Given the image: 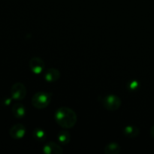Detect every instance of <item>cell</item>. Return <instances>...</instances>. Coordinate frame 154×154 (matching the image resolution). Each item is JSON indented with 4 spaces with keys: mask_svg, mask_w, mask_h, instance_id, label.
Listing matches in <instances>:
<instances>
[{
    "mask_svg": "<svg viewBox=\"0 0 154 154\" xmlns=\"http://www.w3.org/2000/svg\"><path fill=\"white\" fill-rule=\"evenodd\" d=\"M77 114L67 107H61L55 113V120L59 126L64 129H71L77 123Z\"/></svg>",
    "mask_w": 154,
    "mask_h": 154,
    "instance_id": "obj_1",
    "label": "cell"
},
{
    "mask_svg": "<svg viewBox=\"0 0 154 154\" xmlns=\"http://www.w3.org/2000/svg\"><path fill=\"white\" fill-rule=\"evenodd\" d=\"M52 99V94L45 92L35 93L32 98V104L38 109H44L50 105Z\"/></svg>",
    "mask_w": 154,
    "mask_h": 154,
    "instance_id": "obj_2",
    "label": "cell"
},
{
    "mask_svg": "<svg viewBox=\"0 0 154 154\" xmlns=\"http://www.w3.org/2000/svg\"><path fill=\"white\" fill-rule=\"evenodd\" d=\"M102 103L107 110L114 111L118 110L121 106V100L115 95H108L102 98Z\"/></svg>",
    "mask_w": 154,
    "mask_h": 154,
    "instance_id": "obj_3",
    "label": "cell"
},
{
    "mask_svg": "<svg viewBox=\"0 0 154 154\" xmlns=\"http://www.w3.org/2000/svg\"><path fill=\"white\" fill-rule=\"evenodd\" d=\"M11 98L16 101H21L26 96V88L22 83H16L11 89Z\"/></svg>",
    "mask_w": 154,
    "mask_h": 154,
    "instance_id": "obj_4",
    "label": "cell"
},
{
    "mask_svg": "<svg viewBox=\"0 0 154 154\" xmlns=\"http://www.w3.org/2000/svg\"><path fill=\"white\" fill-rule=\"evenodd\" d=\"M29 66L33 73L38 75L42 73L45 67V63L42 59L39 57H33L29 60Z\"/></svg>",
    "mask_w": 154,
    "mask_h": 154,
    "instance_id": "obj_5",
    "label": "cell"
},
{
    "mask_svg": "<svg viewBox=\"0 0 154 154\" xmlns=\"http://www.w3.org/2000/svg\"><path fill=\"white\" fill-rule=\"evenodd\" d=\"M10 136L14 139H20L25 136L26 134V128L23 125L20 123L15 124L11 128L9 131Z\"/></svg>",
    "mask_w": 154,
    "mask_h": 154,
    "instance_id": "obj_6",
    "label": "cell"
},
{
    "mask_svg": "<svg viewBox=\"0 0 154 154\" xmlns=\"http://www.w3.org/2000/svg\"><path fill=\"white\" fill-rule=\"evenodd\" d=\"M63 151V149L60 145L51 141L44 146V152L47 154H62Z\"/></svg>",
    "mask_w": 154,
    "mask_h": 154,
    "instance_id": "obj_7",
    "label": "cell"
},
{
    "mask_svg": "<svg viewBox=\"0 0 154 154\" xmlns=\"http://www.w3.org/2000/svg\"><path fill=\"white\" fill-rule=\"evenodd\" d=\"M60 78V72L57 69H49L46 71L45 79L49 83H54L58 81Z\"/></svg>",
    "mask_w": 154,
    "mask_h": 154,
    "instance_id": "obj_8",
    "label": "cell"
},
{
    "mask_svg": "<svg viewBox=\"0 0 154 154\" xmlns=\"http://www.w3.org/2000/svg\"><path fill=\"white\" fill-rule=\"evenodd\" d=\"M11 111L14 117L17 119H22L26 114V110L23 105L20 103H17L13 105Z\"/></svg>",
    "mask_w": 154,
    "mask_h": 154,
    "instance_id": "obj_9",
    "label": "cell"
},
{
    "mask_svg": "<svg viewBox=\"0 0 154 154\" xmlns=\"http://www.w3.org/2000/svg\"><path fill=\"white\" fill-rule=\"evenodd\" d=\"M123 134L127 138H136L139 135L140 131L137 127L134 126H127L123 130Z\"/></svg>",
    "mask_w": 154,
    "mask_h": 154,
    "instance_id": "obj_10",
    "label": "cell"
},
{
    "mask_svg": "<svg viewBox=\"0 0 154 154\" xmlns=\"http://www.w3.org/2000/svg\"><path fill=\"white\" fill-rule=\"evenodd\" d=\"M120 146L117 143H110L105 147L106 154H118L120 152Z\"/></svg>",
    "mask_w": 154,
    "mask_h": 154,
    "instance_id": "obj_11",
    "label": "cell"
},
{
    "mask_svg": "<svg viewBox=\"0 0 154 154\" xmlns=\"http://www.w3.org/2000/svg\"><path fill=\"white\" fill-rule=\"evenodd\" d=\"M58 141L63 144H68L71 141V135L67 131H62L58 135Z\"/></svg>",
    "mask_w": 154,
    "mask_h": 154,
    "instance_id": "obj_12",
    "label": "cell"
},
{
    "mask_svg": "<svg viewBox=\"0 0 154 154\" xmlns=\"http://www.w3.org/2000/svg\"><path fill=\"white\" fill-rule=\"evenodd\" d=\"M33 136L37 141H44L46 138V135L43 129H36L33 132Z\"/></svg>",
    "mask_w": 154,
    "mask_h": 154,
    "instance_id": "obj_13",
    "label": "cell"
},
{
    "mask_svg": "<svg viewBox=\"0 0 154 154\" xmlns=\"http://www.w3.org/2000/svg\"><path fill=\"white\" fill-rule=\"evenodd\" d=\"M138 87V82H137V81H132V82H131L129 88H131L132 90H135V89H137Z\"/></svg>",
    "mask_w": 154,
    "mask_h": 154,
    "instance_id": "obj_14",
    "label": "cell"
},
{
    "mask_svg": "<svg viewBox=\"0 0 154 154\" xmlns=\"http://www.w3.org/2000/svg\"><path fill=\"white\" fill-rule=\"evenodd\" d=\"M150 135H151L152 138H154V125H153V126H152L151 129H150Z\"/></svg>",
    "mask_w": 154,
    "mask_h": 154,
    "instance_id": "obj_15",
    "label": "cell"
}]
</instances>
